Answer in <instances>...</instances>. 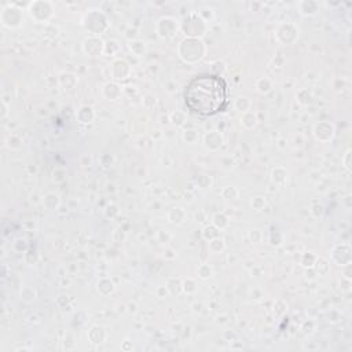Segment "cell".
<instances>
[{
	"label": "cell",
	"instance_id": "cell-1",
	"mask_svg": "<svg viewBox=\"0 0 352 352\" xmlns=\"http://www.w3.org/2000/svg\"><path fill=\"white\" fill-rule=\"evenodd\" d=\"M227 84L216 74H201L194 77L186 91L187 107L201 116H212L221 111L227 104Z\"/></svg>",
	"mask_w": 352,
	"mask_h": 352
}]
</instances>
